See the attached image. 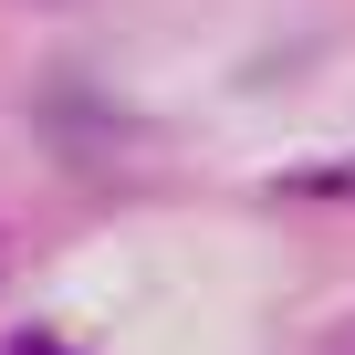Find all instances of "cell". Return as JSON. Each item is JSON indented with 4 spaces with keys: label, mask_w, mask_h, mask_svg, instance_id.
I'll return each mask as SVG.
<instances>
[{
    "label": "cell",
    "mask_w": 355,
    "mask_h": 355,
    "mask_svg": "<svg viewBox=\"0 0 355 355\" xmlns=\"http://www.w3.org/2000/svg\"><path fill=\"white\" fill-rule=\"evenodd\" d=\"M42 136H53V146H105V136H125V115H105L94 94L53 84V94H42Z\"/></svg>",
    "instance_id": "cell-1"
},
{
    "label": "cell",
    "mask_w": 355,
    "mask_h": 355,
    "mask_svg": "<svg viewBox=\"0 0 355 355\" xmlns=\"http://www.w3.org/2000/svg\"><path fill=\"white\" fill-rule=\"evenodd\" d=\"M11 355H73L63 334H11Z\"/></svg>",
    "instance_id": "cell-2"
}]
</instances>
